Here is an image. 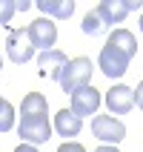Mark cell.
I'll return each mask as SVG.
<instances>
[{"instance_id": "cell-6", "label": "cell", "mask_w": 143, "mask_h": 152, "mask_svg": "<svg viewBox=\"0 0 143 152\" xmlns=\"http://www.w3.org/2000/svg\"><path fill=\"white\" fill-rule=\"evenodd\" d=\"M92 132H94V138H100L103 144H120V141L126 138V126H123L118 118H112V115H97V118H92Z\"/></svg>"}, {"instance_id": "cell-15", "label": "cell", "mask_w": 143, "mask_h": 152, "mask_svg": "<svg viewBox=\"0 0 143 152\" xmlns=\"http://www.w3.org/2000/svg\"><path fill=\"white\" fill-rule=\"evenodd\" d=\"M80 29H83L86 34H100L103 32V20L97 17V12H89V15L83 17V23H80Z\"/></svg>"}, {"instance_id": "cell-21", "label": "cell", "mask_w": 143, "mask_h": 152, "mask_svg": "<svg viewBox=\"0 0 143 152\" xmlns=\"http://www.w3.org/2000/svg\"><path fill=\"white\" fill-rule=\"evenodd\" d=\"M94 152H120V149H118V146H97Z\"/></svg>"}, {"instance_id": "cell-2", "label": "cell", "mask_w": 143, "mask_h": 152, "mask_svg": "<svg viewBox=\"0 0 143 152\" xmlns=\"http://www.w3.org/2000/svg\"><path fill=\"white\" fill-rule=\"evenodd\" d=\"M92 60L89 58H75L69 60L66 69H63V75H60V86H63V92H75V89H80V86H89V80H92Z\"/></svg>"}, {"instance_id": "cell-1", "label": "cell", "mask_w": 143, "mask_h": 152, "mask_svg": "<svg viewBox=\"0 0 143 152\" xmlns=\"http://www.w3.org/2000/svg\"><path fill=\"white\" fill-rule=\"evenodd\" d=\"M137 52V40L135 34L129 32V29H115V32L109 34V40H106V46L100 49V58H97V69H100L106 77H123L126 75L129 63H132V58H135Z\"/></svg>"}, {"instance_id": "cell-14", "label": "cell", "mask_w": 143, "mask_h": 152, "mask_svg": "<svg viewBox=\"0 0 143 152\" xmlns=\"http://www.w3.org/2000/svg\"><path fill=\"white\" fill-rule=\"evenodd\" d=\"M12 126H15V106L0 98V132H9Z\"/></svg>"}, {"instance_id": "cell-16", "label": "cell", "mask_w": 143, "mask_h": 152, "mask_svg": "<svg viewBox=\"0 0 143 152\" xmlns=\"http://www.w3.org/2000/svg\"><path fill=\"white\" fill-rule=\"evenodd\" d=\"M17 12L15 0H0V26H6L9 20H12V15Z\"/></svg>"}, {"instance_id": "cell-13", "label": "cell", "mask_w": 143, "mask_h": 152, "mask_svg": "<svg viewBox=\"0 0 143 152\" xmlns=\"http://www.w3.org/2000/svg\"><path fill=\"white\" fill-rule=\"evenodd\" d=\"M37 9L43 12V17H57V20H69L75 12L72 0H37Z\"/></svg>"}, {"instance_id": "cell-10", "label": "cell", "mask_w": 143, "mask_h": 152, "mask_svg": "<svg viewBox=\"0 0 143 152\" xmlns=\"http://www.w3.org/2000/svg\"><path fill=\"white\" fill-rule=\"evenodd\" d=\"M94 12L103 20V26L106 23H123L126 15H129V6H126V0H100Z\"/></svg>"}, {"instance_id": "cell-23", "label": "cell", "mask_w": 143, "mask_h": 152, "mask_svg": "<svg viewBox=\"0 0 143 152\" xmlns=\"http://www.w3.org/2000/svg\"><path fill=\"white\" fill-rule=\"evenodd\" d=\"M0 69H3V58H0Z\"/></svg>"}, {"instance_id": "cell-17", "label": "cell", "mask_w": 143, "mask_h": 152, "mask_svg": "<svg viewBox=\"0 0 143 152\" xmlns=\"http://www.w3.org/2000/svg\"><path fill=\"white\" fill-rule=\"evenodd\" d=\"M57 152H86V146H83V144H75V141H69V144H60Z\"/></svg>"}, {"instance_id": "cell-4", "label": "cell", "mask_w": 143, "mask_h": 152, "mask_svg": "<svg viewBox=\"0 0 143 152\" xmlns=\"http://www.w3.org/2000/svg\"><path fill=\"white\" fill-rule=\"evenodd\" d=\"M17 135L23 138V144H46L52 138V126H49V118H20L17 124Z\"/></svg>"}, {"instance_id": "cell-8", "label": "cell", "mask_w": 143, "mask_h": 152, "mask_svg": "<svg viewBox=\"0 0 143 152\" xmlns=\"http://www.w3.org/2000/svg\"><path fill=\"white\" fill-rule=\"evenodd\" d=\"M132 106H135V89L118 83V86H112L109 92H106V109L112 115H126Z\"/></svg>"}, {"instance_id": "cell-7", "label": "cell", "mask_w": 143, "mask_h": 152, "mask_svg": "<svg viewBox=\"0 0 143 152\" xmlns=\"http://www.w3.org/2000/svg\"><path fill=\"white\" fill-rule=\"evenodd\" d=\"M100 106V92L94 89V86H80L72 92V112H75L77 118H83V115H94Z\"/></svg>"}, {"instance_id": "cell-9", "label": "cell", "mask_w": 143, "mask_h": 152, "mask_svg": "<svg viewBox=\"0 0 143 152\" xmlns=\"http://www.w3.org/2000/svg\"><path fill=\"white\" fill-rule=\"evenodd\" d=\"M66 63H69V58H66L60 49L40 52V58H37V66H40V72H43L46 77H52V80H57V83H60V75H63Z\"/></svg>"}, {"instance_id": "cell-3", "label": "cell", "mask_w": 143, "mask_h": 152, "mask_svg": "<svg viewBox=\"0 0 143 152\" xmlns=\"http://www.w3.org/2000/svg\"><path fill=\"white\" fill-rule=\"evenodd\" d=\"M26 34H29L32 46L40 49V52H52L54 43H57V26L52 23L49 17H37V20H32V23L26 26Z\"/></svg>"}, {"instance_id": "cell-22", "label": "cell", "mask_w": 143, "mask_h": 152, "mask_svg": "<svg viewBox=\"0 0 143 152\" xmlns=\"http://www.w3.org/2000/svg\"><path fill=\"white\" fill-rule=\"evenodd\" d=\"M140 32H143V17H140Z\"/></svg>"}, {"instance_id": "cell-18", "label": "cell", "mask_w": 143, "mask_h": 152, "mask_svg": "<svg viewBox=\"0 0 143 152\" xmlns=\"http://www.w3.org/2000/svg\"><path fill=\"white\" fill-rule=\"evenodd\" d=\"M135 103H137V109L143 112V80L137 83V89H135Z\"/></svg>"}, {"instance_id": "cell-12", "label": "cell", "mask_w": 143, "mask_h": 152, "mask_svg": "<svg viewBox=\"0 0 143 152\" xmlns=\"http://www.w3.org/2000/svg\"><path fill=\"white\" fill-rule=\"evenodd\" d=\"M20 118H49V103L40 92H29L20 103Z\"/></svg>"}, {"instance_id": "cell-11", "label": "cell", "mask_w": 143, "mask_h": 152, "mask_svg": "<svg viewBox=\"0 0 143 152\" xmlns=\"http://www.w3.org/2000/svg\"><path fill=\"white\" fill-rule=\"evenodd\" d=\"M54 129H57V135L63 138H75L80 129H83V118H77L72 109H60L54 115Z\"/></svg>"}, {"instance_id": "cell-5", "label": "cell", "mask_w": 143, "mask_h": 152, "mask_svg": "<svg viewBox=\"0 0 143 152\" xmlns=\"http://www.w3.org/2000/svg\"><path fill=\"white\" fill-rule=\"evenodd\" d=\"M6 55L12 63H29L34 55V46L32 40H29V34H26V29H12L6 37Z\"/></svg>"}, {"instance_id": "cell-20", "label": "cell", "mask_w": 143, "mask_h": 152, "mask_svg": "<svg viewBox=\"0 0 143 152\" xmlns=\"http://www.w3.org/2000/svg\"><path fill=\"white\" fill-rule=\"evenodd\" d=\"M15 6H17V12H26L32 3H29V0H15Z\"/></svg>"}, {"instance_id": "cell-19", "label": "cell", "mask_w": 143, "mask_h": 152, "mask_svg": "<svg viewBox=\"0 0 143 152\" xmlns=\"http://www.w3.org/2000/svg\"><path fill=\"white\" fill-rule=\"evenodd\" d=\"M15 152H37V146H32V144H20Z\"/></svg>"}]
</instances>
